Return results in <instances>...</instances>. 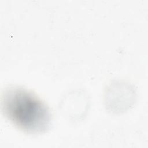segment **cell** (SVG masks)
Masks as SVG:
<instances>
[{"label":"cell","mask_w":148,"mask_h":148,"mask_svg":"<svg viewBox=\"0 0 148 148\" xmlns=\"http://www.w3.org/2000/svg\"><path fill=\"white\" fill-rule=\"evenodd\" d=\"M4 114L18 129L31 134L46 132L51 114L46 104L32 92L20 87L6 88L2 97Z\"/></svg>","instance_id":"obj_1"}]
</instances>
